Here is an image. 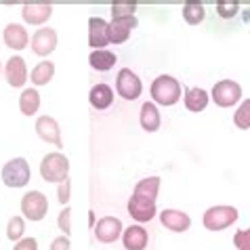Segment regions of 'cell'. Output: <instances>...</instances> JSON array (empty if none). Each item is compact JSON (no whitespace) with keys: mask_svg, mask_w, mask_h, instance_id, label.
<instances>
[{"mask_svg":"<svg viewBox=\"0 0 250 250\" xmlns=\"http://www.w3.org/2000/svg\"><path fill=\"white\" fill-rule=\"evenodd\" d=\"M151 99L158 105H164V107H170L181 99V82L177 78H172L168 74H160L158 78L151 82Z\"/></svg>","mask_w":250,"mask_h":250,"instance_id":"6da1fadb","label":"cell"},{"mask_svg":"<svg viewBox=\"0 0 250 250\" xmlns=\"http://www.w3.org/2000/svg\"><path fill=\"white\" fill-rule=\"evenodd\" d=\"M40 177L46 183H63L69 179V160L61 151H51L40 162Z\"/></svg>","mask_w":250,"mask_h":250,"instance_id":"7a4b0ae2","label":"cell"},{"mask_svg":"<svg viewBox=\"0 0 250 250\" xmlns=\"http://www.w3.org/2000/svg\"><path fill=\"white\" fill-rule=\"evenodd\" d=\"M238 221V208L235 206H210L204 212L202 223L208 231H223V229L231 227Z\"/></svg>","mask_w":250,"mask_h":250,"instance_id":"3957f363","label":"cell"},{"mask_svg":"<svg viewBox=\"0 0 250 250\" xmlns=\"http://www.w3.org/2000/svg\"><path fill=\"white\" fill-rule=\"evenodd\" d=\"M32 179V168L25 158H13L2 166V183L13 189L25 187Z\"/></svg>","mask_w":250,"mask_h":250,"instance_id":"277c9868","label":"cell"},{"mask_svg":"<svg viewBox=\"0 0 250 250\" xmlns=\"http://www.w3.org/2000/svg\"><path fill=\"white\" fill-rule=\"evenodd\" d=\"M116 93L126 101H135L141 97L143 93V84H141V78L128 67H122L116 76Z\"/></svg>","mask_w":250,"mask_h":250,"instance_id":"5b68a950","label":"cell"},{"mask_svg":"<svg viewBox=\"0 0 250 250\" xmlns=\"http://www.w3.org/2000/svg\"><path fill=\"white\" fill-rule=\"evenodd\" d=\"M210 99L217 103L219 107H233L235 103L242 99V86L235 80H221L212 86L210 91Z\"/></svg>","mask_w":250,"mask_h":250,"instance_id":"8992f818","label":"cell"},{"mask_svg":"<svg viewBox=\"0 0 250 250\" xmlns=\"http://www.w3.org/2000/svg\"><path fill=\"white\" fill-rule=\"evenodd\" d=\"M48 212V200L42 191H27L21 198V214L30 221H42Z\"/></svg>","mask_w":250,"mask_h":250,"instance_id":"52a82bcc","label":"cell"},{"mask_svg":"<svg viewBox=\"0 0 250 250\" xmlns=\"http://www.w3.org/2000/svg\"><path fill=\"white\" fill-rule=\"evenodd\" d=\"M122 233H124L122 221L116 217H101L95 223V238L101 244H112L118 238H122Z\"/></svg>","mask_w":250,"mask_h":250,"instance_id":"ba28073f","label":"cell"},{"mask_svg":"<svg viewBox=\"0 0 250 250\" xmlns=\"http://www.w3.org/2000/svg\"><path fill=\"white\" fill-rule=\"evenodd\" d=\"M126 208H128V214L137 221V223H149V221L156 217V212H158V208H156V202H154V200L135 196V193L130 196Z\"/></svg>","mask_w":250,"mask_h":250,"instance_id":"9c48e42d","label":"cell"},{"mask_svg":"<svg viewBox=\"0 0 250 250\" xmlns=\"http://www.w3.org/2000/svg\"><path fill=\"white\" fill-rule=\"evenodd\" d=\"M36 133H38V137L42 139V141L55 145L57 149L63 147L59 122L55 120L53 116H38V118H36Z\"/></svg>","mask_w":250,"mask_h":250,"instance_id":"30bf717a","label":"cell"},{"mask_svg":"<svg viewBox=\"0 0 250 250\" xmlns=\"http://www.w3.org/2000/svg\"><path fill=\"white\" fill-rule=\"evenodd\" d=\"M57 32L53 27H40L32 36V51L38 57H48L55 48H57Z\"/></svg>","mask_w":250,"mask_h":250,"instance_id":"8fae6325","label":"cell"},{"mask_svg":"<svg viewBox=\"0 0 250 250\" xmlns=\"http://www.w3.org/2000/svg\"><path fill=\"white\" fill-rule=\"evenodd\" d=\"M53 15V4L51 2H25L21 6V17L30 25H42Z\"/></svg>","mask_w":250,"mask_h":250,"instance_id":"7c38bea8","label":"cell"},{"mask_svg":"<svg viewBox=\"0 0 250 250\" xmlns=\"http://www.w3.org/2000/svg\"><path fill=\"white\" fill-rule=\"evenodd\" d=\"M160 223L172 233H183L191 227V217L183 210H177V208H164L160 212Z\"/></svg>","mask_w":250,"mask_h":250,"instance_id":"4fadbf2b","label":"cell"},{"mask_svg":"<svg viewBox=\"0 0 250 250\" xmlns=\"http://www.w3.org/2000/svg\"><path fill=\"white\" fill-rule=\"evenodd\" d=\"M27 63L23 57H19V55H13V57L6 61L4 65V78L6 82L13 86V88H21L25 82H27Z\"/></svg>","mask_w":250,"mask_h":250,"instance_id":"5bb4252c","label":"cell"},{"mask_svg":"<svg viewBox=\"0 0 250 250\" xmlns=\"http://www.w3.org/2000/svg\"><path fill=\"white\" fill-rule=\"evenodd\" d=\"M88 44L95 51H101L109 44V21L101 17L88 19Z\"/></svg>","mask_w":250,"mask_h":250,"instance_id":"9a60e30c","label":"cell"},{"mask_svg":"<svg viewBox=\"0 0 250 250\" xmlns=\"http://www.w3.org/2000/svg\"><path fill=\"white\" fill-rule=\"evenodd\" d=\"M137 17H118L109 21V42L112 44H122L126 42L130 32L137 27Z\"/></svg>","mask_w":250,"mask_h":250,"instance_id":"2e32d148","label":"cell"},{"mask_svg":"<svg viewBox=\"0 0 250 250\" xmlns=\"http://www.w3.org/2000/svg\"><path fill=\"white\" fill-rule=\"evenodd\" d=\"M2 40L13 51H23L27 42H30V34H27V30L21 23H9L2 32Z\"/></svg>","mask_w":250,"mask_h":250,"instance_id":"e0dca14e","label":"cell"},{"mask_svg":"<svg viewBox=\"0 0 250 250\" xmlns=\"http://www.w3.org/2000/svg\"><path fill=\"white\" fill-rule=\"evenodd\" d=\"M147 242H149V235L141 225H130L122 233V244L126 250H145Z\"/></svg>","mask_w":250,"mask_h":250,"instance_id":"ac0fdd59","label":"cell"},{"mask_svg":"<svg viewBox=\"0 0 250 250\" xmlns=\"http://www.w3.org/2000/svg\"><path fill=\"white\" fill-rule=\"evenodd\" d=\"M208 101H210V93L204 91V88H200V86H191V88H187L185 91V97H183V103H185V107L189 109V112H204L206 105H208Z\"/></svg>","mask_w":250,"mask_h":250,"instance_id":"d6986e66","label":"cell"},{"mask_svg":"<svg viewBox=\"0 0 250 250\" xmlns=\"http://www.w3.org/2000/svg\"><path fill=\"white\" fill-rule=\"evenodd\" d=\"M139 122H141L143 130L147 133H156L162 124V118H160V112H158V105L151 101H145L141 105V112H139Z\"/></svg>","mask_w":250,"mask_h":250,"instance_id":"ffe728a7","label":"cell"},{"mask_svg":"<svg viewBox=\"0 0 250 250\" xmlns=\"http://www.w3.org/2000/svg\"><path fill=\"white\" fill-rule=\"evenodd\" d=\"M88 101H91V105L95 109H99V112L107 109L114 103V91H112V86L103 84V82H101V84H95L91 88V93H88Z\"/></svg>","mask_w":250,"mask_h":250,"instance_id":"44dd1931","label":"cell"},{"mask_svg":"<svg viewBox=\"0 0 250 250\" xmlns=\"http://www.w3.org/2000/svg\"><path fill=\"white\" fill-rule=\"evenodd\" d=\"M116 53L114 51H107V48H101V51H93L88 55V63H91L93 69L97 72H109L114 65H116Z\"/></svg>","mask_w":250,"mask_h":250,"instance_id":"7402d4cb","label":"cell"},{"mask_svg":"<svg viewBox=\"0 0 250 250\" xmlns=\"http://www.w3.org/2000/svg\"><path fill=\"white\" fill-rule=\"evenodd\" d=\"M19 109L23 116H34L40 109V93L36 88H23L19 97Z\"/></svg>","mask_w":250,"mask_h":250,"instance_id":"603a6c76","label":"cell"},{"mask_svg":"<svg viewBox=\"0 0 250 250\" xmlns=\"http://www.w3.org/2000/svg\"><path fill=\"white\" fill-rule=\"evenodd\" d=\"M53 76H55V63L53 61H40V63L34 65L30 78H32V84L44 86L53 80Z\"/></svg>","mask_w":250,"mask_h":250,"instance_id":"cb8c5ba5","label":"cell"},{"mask_svg":"<svg viewBox=\"0 0 250 250\" xmlns=\"http://www.w3.org/2000/svg\"><path fill=\"white\" fill-rule=\"evenodd\" d=\"M183 19L189 25H198V23H202L204 21V17H206V9H204V4L200 2V0H187V2L183 4Z\"/></svg>","mask_w":250,"mask_h":250,"instance_id":"d4e9b609","label":"cell"},{"mask_svg":"<svg viewBox=\"0 0 250 250\" xmlns=\"http://www.w3.org/2000/svg\"><path fill=\"white\" fill-rule=\"evenodd\" d=\"M158 191H160V177H145L135 185V196L154 200V202L158 198Z\"/></svg>","mask_w":250,"mask_h":250,"instance_id":"484cf974","label":"cell"},{"mask_svg":"<svg viewBox=\"0 0 250 250\" xmlns=\"http://www.w3.org/2000/svg\"><path fill=\"white\" fill-rule=\"evenodd\" d=\"M23 233H25L23 217H11L9 223H6V238L11 242H19V240H23Z\"/></svg>","mask_w":250,"mask_h":250,"instance_id":"4316f807","label":"cell"},{"mask_svg":"<svg viewBox=\"0 0 250 250\" xmlns=\"http://www.w3.org/2000/svg\"><path fill=\"white\" fill-rule=\"evenodd\" d=\"M233 124L240 130H248L250 128V99H244L240 103V107L233 114Z\"/></svg>","mask_w":250,"mask_h":250,"instance_id":"83f0119b","label":"cell"},{"mask_svg":"<svg viewBox=\"0 0 250 250\" xmlns=\"http://www.w3.org/2000/svg\"><path fill=\"white\" fill-rule=\"evenodd\" d=\"M135 11H137V2H133V0H118V2L112 4V19L135 17Z\"/></svg>","mask_w":250,"mask_h":250,"instance_id":"f1b7e54d","label":"cell"},{"mask_svg":"<svg viewBox=\"0 0 250 250\" xmlns=\"http://www.w3.org/2000/svg\"><path fill=\"white\" fill-rule=\"evenodd\" d=\"M238 11H240V4L233 2V0H219L217 2V13L223 19H231Z\"/></svg>","mask_w":250,"mask_h":250,"instance_id":"f546056e","label":"cell"},{"mask_svg":"<svg viewBox=\"0 0 250 250\" xmlns=\"http://www.w3.org/2000/svg\"><path fill=\"white\" fill-rule=\"evenodd\" d=\"M233 246L238 250H250V229H238L235 231Z\"/></svg>","mask_w":250,"mask_h":250,"instance_id":"4dcf8cb0","label":"cell"},{"mask_svg":"<svg viewBox=\"0 0 250 250\" xmlns=\"http://www.w3.org/2000/svg\"><path fill=\"white\" fill-rule=\"evenodd\" d=\"M69 217H72V208L69 206H63L57 217V225L61 229V233L63 235H69V231H72V227H69Z\"/></svg>","mask_w":250,"mask_h":250,"instance_id":"1f68e13d","label":"cell"},{"mask_svg":"<svg viewBox=\"0 0 250 250\" xmlns=\"http://www.w3.org/2000/svg\"><path fill=\"white\" fill-rule=\"evenodd\" d=\"M69 193H72V183H69V179H65V181L59 183V187H57V200H59V204L67 206Z\"/></svg>","mask_w":250,"mask_h":250,"instance_id":"d6a6232c","label":"cell"},{"mask_svg":"<svg viewBox=\"0 0 250 250\" xmlns=\"http://www.w3.org/2000/svg\"><path fill=\"white\" fill-rule=\"evenodd\" d=\"M13 250H38V242H36V238H23L17 242Z\"/></svg>","mask_w":250,"mask_h":250,"instance_id":"836d02e7","label":"cell"},{"mask_svg":"<svg viewBox=\"0 0 250 250\" xmlns=\"http://www.w3.org/2000/svg\"><path fill=\"white\" fill-rule=\"evenodd\" d=\"M51 250H69V238L67 235H57L51 242Z\"/></svg>","mask_w":250,"mask_h":250,"instance_id":"e575fe53","label":"cell"},{"mask_svg":"<svg viewBox=\"0 0 250 250\" xmlns=\"http://www.w3.org/2000/svg\"><path fill=\"white\" fill-rule=\"evenodd\" d=\"M0 74H2V63H0Z\"/></svg>","mask_w":250,"mask_h":250,"instance_id":"d590c367","label":"cell"}]
</instances>
